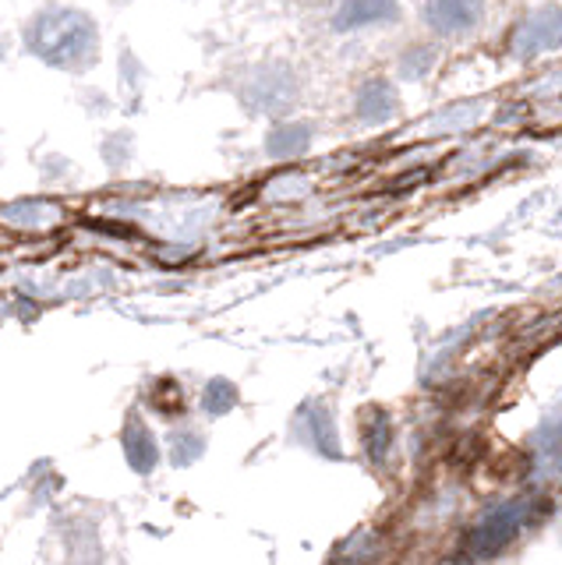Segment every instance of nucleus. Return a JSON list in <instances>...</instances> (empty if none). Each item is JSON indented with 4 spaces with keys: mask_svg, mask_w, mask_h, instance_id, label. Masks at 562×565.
Segmentation results:
<instances>
[{
    "mask_svg": "<svg viewBox=\"0 0 562 565\" xmlns=\"http://www.w3.org/2000/svg\"><path fill=\"white\" fill-rule=\"evenodd\" d=\"M25 50L57 71H89L99 61V29L78 8H43L25 25Z\"/></svg>",
    "mask_w": 562,
    "mask_h": 565,
    "instance_id": "1",
    "label": "nucleus"
},
{
    "mask_svg": "<svg viewBox=\"0 0 562 565\" xmlns=\"http://www.w3.org/2000/svg\"><path fill=\"white\" fill-rule=\"evenodd\" d=\"M523 520H527V505L523 502H506V505L488 509L485 516L467 530V537H464L467 555L470 558L499 555L502 547H509V541L520 534Z\"/></svg>",
    "mask_w": 562,
    "mask_h": 565,
    "instance_id": "2",
    "label": "nucleus"
},
{
    "mask_svg": "<svg viewBox=\"0 0 562 565\" xmlns=\"http://www.w3.org/2000/svg\"><path fill=\"white\" fill-rule=\"evenodd\" d=\"M241 96L258 114H279L297 99V78H294V71H287L284 64L262 67L248 78Z\"/></svg>",
    "mask_w": 562,
    "mask_h": 565,
    "instance_id": "3",
    "label": "nucleus"
},
{
    "mask_svg": "<svg viewBox=\"0 0 562 565\" xmlns=\"http://www.w3.org/2000/svg\"><path fill=\"white\" fill-rule=\"evenodd\" d=\"M562 46V8H541L523 18V25L513 35V53L523 57H538L544 50Z\"/></svg>",
    "mask_w": 562,
    "mask_h": 565,
    "instance_id": "4",
    "label": "nucleus"
},
{
    "mask_svg": "<svg viewBox=\"0 0 562 565\" xmlns=\"http://www.w3.org/2000/svg\"><path fill=\"white\" fill-rule=\"evenodd\" d=\"M294 428H297V438H301L308 449H315L326 459H343L337 420H332V414L326 411L322 403H305L301 411H297V417H294Z\"/></svg>",
    "mask_w": 562,
    "mask_h": 565,
    "instance_id": "5",
    "label": "nucleus"
},
{
    "mask_svg": "<svg viewBox=\"0 0 562 565\" xmlns=\"http://www.w3.org/2000/svg\"><path fill=\"white\" fill-rule=\"evenodd\" d=\"M485 18V0H425V22L438 35H464Z\"/></svg>",
    "mask_w": 562,
    "mask_h": 565,
    "instance_id": "6",
    "label": "nucleus"
},
{
    "mask_svg": "<svg viewBox=\"0 0 562 565\" xmlns=\"http://www.w3.org/2000/svg\"><path fill=\"white\" fill-rule=\"evenodd\" d=\"M120 449H125V459L135 473L149 477L156 467H160V441H156L152 428L142 420V414H128L125 428H120Z\"/></svg>",
    "mask_w": 562,
    "mask_h": 565,
    "instance_id": "7",
    "label": "nucleus"
},
{
    "mask_svg": "<svg viewBox=\"0 0 562 565\" xmlns=\"http://www.w3.org/2000/svg\"><path fill=\"white\" fill-rule=\"evenodd\" d=\"M400 4L396 0H343L332 14V32H358L368 25L396 22Z\"/></svg>",
    "mask_w": 562,
    "mask_h": 565,
    "instance_id": "8",
    "label": "nucleus"
},
{
    "mask_svg": "<svg viewBox=\"0 0 562 565\" xmlns=\"http://www.w3.org/2000/svg\"><path fill=\"white\" fill-rule=\"evenodd\" d=\"M396 106H400L396 88H393L390 82L375 78V82L361 85V93H358V99H354V114H358L364 124H382V120H390V117L396 114Z\"/></svg>",
    "mask_w": 562,
    "mask_h": 565,
    "instance_id": "9",
    "label": "nucleus"
},
{
    "mask_svg": "<svg viewBox=\"0 0 562 565\" xmlns=\"http://www.w3.org/2000/svg\"><path fill=\"white\" fill-rule=\"evenodd\" d=\"M311 141V128L301 120H290V124H279V128L269 131L266 138V152L273 159H290V156H301Z\"/></svg>",
    "mask_w": 562,
    "mask_h": 565,
    "instance_id": "10",
    "label": "nucleus"
},
{
    "mask_svg": "<svg viewBox=\"0 0 562 565\" xmlns=\"http://www.w3.org/2000/svg\"><path fill=\"white\" fill-rule=\"evenodd\" d=\"M361 441H364V452L372 463H382L385 452H390V441H393V428H390V417L382 411H368V420L361 428Z\"/></svg>",
    "mask_w": 562,
    "mask_h": 565,
    "instance_id": "11",
    "label": "nucleus"
},
{
    "mask_svg": "<svg viewBox=\"0 0 562 565\" xmlns=\"http://www.w3.org/2000/svg\"><path fill=\"white\" fill-rule=\"evenodd\" d=\"M205 452V435L199 428H173L170 435V463L191 467Z\"/></svg>",
    "mask_w": 562,
    "mask_h": 565,
    "instance_id": "12",
    "label": "nucleus"
},
{
    "mask_svg": "<svg viewBox=\"0 0 562 565\" xmlns=\"http://www.w3.org/2000/svg\"><path fill=\"white\" fill-rule=\"evenodd\" d=\"M237 406V385L231 379H209L202 388V411L209 417H223Z\"/></svg>",
    "mask_w": 562,
    "mask_h": 565,
    "instance_id": "13",
    "label": "nucleus"
}]
</instances>
